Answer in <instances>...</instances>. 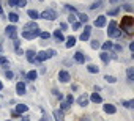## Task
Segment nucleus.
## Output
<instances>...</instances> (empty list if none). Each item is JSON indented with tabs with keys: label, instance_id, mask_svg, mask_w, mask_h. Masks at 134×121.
I'll return each mask as SVG.
<instances>
[{
	"label": "nucleus",
	"instance_id": "nucleus-30",
	"mask_svg": "<svg viewBox=\"0 0 134 121\" xmlns=\"http://www.w3.org/2000/svg\"><path fill=\"white\" fill-rule=\"evenodd\" d=\"M60 107H62V112H63V110H68V108H70L71 105H70L68 102H66V101H63V102L60 104Z\"/></svg>",
	"mask_w": 134,
	"mask_h": 121
},
{
	"label": "nucleus",
	"instance_id": "nucleus-14",
	"mask_svg": "<svg viewBox=\"0 0 134 121\" xmlns=\"http://www.w3.org/2000/svg\"><path fill=\"white\" fill-rule=\"evenodd\" d=\"M25 55H27V60H29L30 63H33V62H35V57H36L35 50H27V52H25Z\"/></svg>",
	"mask_w": 134,
	"mask_h": 121
},
{
	"label": "nucleus",
	"instance_id": "nucleus-3",
	"mask_svg": "<svg viewBox=\"0 0 134 121\" xmlns=\"http://www.w3.org/2000/svg\"><path fill=\"white\" fill-rule=\"evenodd\" d=\"M40 33H41V30H40V28H35V30L22 32V36H24L25 39H35L36 36H40Z\"/></svg>",
	"mask_w": 134,
	"mask_h": 121
},
{
	"label": "nucleus",
	"instance_id": "nucleus-16",
	"mask_svg": "<svg viewBox=\"0 0 134 121\" xmlns=\"http://www.w3.org/2000/svg\"><path fill=\"white\" fill-rule=\"evenodd\" d=\"M104 112H106V113H115L117 108H115V105H112V104H106V105H104Z\"/></svg>",
	"mask_w": 134,
	"mask_h": 121
},
{
	"label": "nucleus",
	"instance_id": "nucleus-49",
	"mask_svg": "<svg viewBox=\"0 0 134 121\" xmlns=\"http://www.w3.org/2000/svg\"><path fill=\"white\" fill-rule=\"evenodd\" d=\"M14 47H16V49L19 47V41H18V39H14Z\"/></svg>",
	"mask_w": 134,
	"mask_h": 121
},
{
	"label": "nucleus",
	"instance_id": "nucleus-17",
	"mask_svg": "<svg viewBox=\"0 0 134 121\" xmlns=\"http://www.w3.org/2000/svg\"><path fill=\"white\" fill-rule=\"evenodd\" d=\"M27 14L32 17V21H35V19H38V17H40V14H38V11H36V10H29V11H27Z\"/></svg>",
	"mask_w": 134,
	"mask_h": 121
},
{
	"label": "nucleus",
	"instance_id": "nucleus-26",
	"mask_svg": "<svg viewBox=\"0 0 134 121\" xmlns=\"http://www.w3.org/2000/svg\"><path fill=\"white\" fill-rule=\"evenodd\" d=\"M99 57H101V60H103V62H104L106 65L109 63V60H110V58H109V53H107V52H103V53H101Z\"/></svg>",
	"mask_w": 134,
	"mask_h": 121
},
{
	"label": "nucleus",
	"instance_id": "nucleus-24",
	"mask_svg": "<svg viewBox=\"0 0 134 121\" xmlns=\"http://www.w3.org/2000/svg\"><path fill=\"white\" fill-rule=\"evenodd\" d=\"M87 69H88V72H92V74H96L99 69H98V66H95V65H88L87 66Z\"/></svg>",
	"mask_w": 134,
	"mask_h": 121
},
{
	"label": "nucleus",
	"instance_id": "nucleus-50",
	"mask_svg": "<svg viewBox=\"0 0 134 121\" xmlns=\"http://www.w3.org/2000/svg\"><path fill=\"white\" fill-rule=\"evenodd\" d=\"M21 121H30V118H29V116H24V118H22Z\"/></svg>",
	"mask_w": 134,
	"mask_h": 121
},
{
	"label": "nucleus",
	"instance_id": "nucleus-33",
	"mask_svg": "<svg viewBox=\"0 0 134 121\" xmlns=\"http://www.w3.org/2000/svg\"><path fill=\"white\" fill-rule=\"evenodd\" d=\"M106 80H107L109 83H115V82H117V79L112 77V76H106Z\"/></svg>",
	"mask_w": 134,
	"mask_h": 121
},
{
	"label": "nucleus",
	"instance_id": "nucleus-12",
	"mask_svg": "<svg viewBox=\"0 0 134 121\" xmlns=\"http://www.w3.org/2000/svg\"><path fill=\"white\" fill-rule=\"evenodd\" d=\"M74 60H76L77 63H84V62H85V55H84L82 52H76V53H74Z\"/></svg>",
	"mask_w": 134,
	"mask_h": 121
},
{
	"label": "nucleus",
	"instance_id": "nucleus-29",
	"mask_svg": "<svg viewBox=\"0 0 134 121\" xmlns=\"http://www.w3.org/2000/svg\"><path fill=\"white\" fill-rule=\"evenodd\" d=\"M112 46H114V44H112V43H109V41H107V43H104V44H103V46H101V47H103V49H104V50H110V49H112Z\"/></svg>",
	"mask_w": 134,
	"mask_h": 121
},
{
	"label": "nucleus",
	"instance_id": "nucleus-42",
	"mask_svg": "<svg viewBox=\"0 0 134 121\" xmlns=\"http://www.w3.org/2000/svg\"><path fill=\"white\" fill-rule=\"evenodd\" d=\"M52 93H54V94H55V96H57V98H58V99H63V96H62V93H58V91H57V90H54V91H52Z\"/></svg>",
	"mask_w": 134,
	"mask_h": 121
},
{
	"label": "nucleus",
	"instance_id": "nucleus-34",
	"mask_svg": "<svg viewBox=\"0 0 134 121\" xmlns=\"http://www.w3.org/2000/svg\"><path fill=\"white\" fill-rule=\"evenodd\" d=\"M99 3H101V0H96L95 3H92V5H90V8H92V10H96V8L99 7Z\"/></svg>",
	"mask_w": 134,
	"mask_h": 121
},
{
	"label": "nucleus",
	"instance_id": "nucleus-18",
	"mask_svg": "<svg viewBox=\"0 0 134 121\" xmlns=\"http://www.w3.org/2000/svg\"><path fill=\"white\" fill-rule=\"evenodd\" d=\"M54 38H55L57 41H63V39H65V36H63V33H62V30H55V32H54Z\"/></svg>",
	"mask_w": 134,
	"mask_h": 121
},
{
	"label": "nucleus",
	"instance_id": "nucleus-46",
	"mask_svg": "<svg viewBox=\"0 0 134 121\" xmlns=\"http://www.w3.org/2000/svg\"><path fill=\"white\" fill-rule=\"evenodd\" d=\"M125 10H126V11H131V10H132V7L128 3V5H125Z\"/></svg>",
	"mask_w": 134,
	"mask_h": 121
},
{
	"label": "nucleus",
	"instance_id": "nucleus-13",
	"mask_svg": "<svg viewBox=\"0 0 134 121\" xmlns=\"http://www.w3.org/2000/svg\"><path fill=\"white\" fill-rule=\"evenodd\" d=\"M77 104H79V105H82V107H84V105H87V104H88V96H87V94H82V96H79V99H77Z\"/></svg>",
	"mask_w": 134,
	"mask_h": 121
},
{
	"label": "nucleus",
	"instance_id": "nucleus-53",
	"mask_svg": "<svg viewBox=\"0 0 134 121\" xmlns=\"http://www.w3.org/2000/svg\"><path fill=\"white\" fill-rule=\"evenodd\" d=\"M0 14H3V8H2V5H0Z\"/></svg>",
	"mask_w": 134,
	"mask_h": 121
},
{
	"label": "nucleus",
	"instance_id": "nucleus-43",
	"mask_svg": "<svg viewBox=\"0 0 134 121\" xmlns=\"http://www.w3.org/2000/svg\"><path fill=\"white\" fill-rule=\"evenodd\" d=\"M5 76H7L8 79H13V72H11V71H7V72H5Z\"/></svg>",
	"mask_w": 134,
	"mask_h": 121
},
{
	"label": "nucleus",
	"instance_id": "nucleus-2",
	"mask_svg": "<svg viewBox=\"0 0 134 121\" xmlns=\"http://www.w3.org/2000/svg\"><path fill=\"white\" fill-rule=\"evenodd\" d=\"M121 30H126V32H131L132 30V25H134V17H131V16H125L123 19H121Z\"/></svg>",
	"mask_w": 134,
	"mask_h": 121
},
{
	"label": "nucleus",
	"instance_id": "nucleus-51",
	"mask_svg": "<svg viewBox=\"0 0 134 121\" xmlns=\"http://www.w3.org/2000/svg\"><path fill=\"white\" fill-rule=\"evenodd\" d=\"M118 2H121V0H110V3H118Z\"/></svg>",
	"mask_w": 134,
	"mask_h": 121
},
{
	"label": "nucleus",
	"instance_id": "nucleus-20",
	"mask_svg": "<svg viewBox=\"0 0 134 121\" xmlns=\"http://www.w3.org/2000/svg\"><path fill=\"white\" fill-rule=\"evenodd\" d=\"M74 44H76V38L74 36H70L68 39H66V47H68V49H71Z\"/></svg>",
	"mask_w": 134,
	"mask_h": 121
},
{
	"label": "nucleus",
	"instance_id": "nucleus-52",
	"mask_svg": "<svg viewBox=\"0 0 134 121\" xmlns=\"http://www.w3.org/2000/svg\"><path fill=\"white\" fill-rule=\"evenodd\" d=\"M41 121H49V118H47V116H43V118H41Z\"/></svg>",
	"mask_w": 134,
	"mask_h": 121
},
{
	"label": "nucleus",
	"instance_id": "nucleus-41",
	"mask_svg": "<svg viewBox=\"0 0 134 121\" xmlns=\"http://www.w3.org/2000/svg\"><path fill=\"white\" fill-rule=\"evenodd\" d=\"M73 28L74 30H79L81 28V22H73Z\"/></svg>",
	"mask_w": 134,
	"mask_h": 121
},
{
	"label": "nucleus",
	"instance_id": "nucleus-36",
	"mask_svg": "<svg viewBox=\"0 0 134 121\" xmlns=\"http://www.w3.org/2000/svg\"><path fill=\"white\" fill-rule=\"evenodd\" d=\"M7 63H8L7 57H2V55H0V65H7Z\"/></svg>",
	"mask_w": 134,
	"mask_h": 121
},
{
	"label": "nucleus",
	"instance_id": "nucleus-8",
	"mask_svg": "<svg viewBox=\"0 0 134 121\" xmlns=\"http://www.w3.org/2000/svg\"><path fill=\"white\" fill-rule=\"evenodd\" d=\"M90 32H92V27H90V25H85V27H84V33L81 35V39H82V41H87V39L90 38Z\"/></svg>",
	"mask_w": 134,
	"mask_h": 121
},
{
	"label": "nucleus",
	"instance_id": "nucleus-15",
	"mask_svg": "<svg viewBox=\"0 0 134 121\" xmlns=\"http://www.w3.org/2000/svg\"><path fill=\"white\" fill-rule=\"evenodd\" d=\"M35 28H38V25L35 24V21H32V22L25 24V27H24V32H29V30H35Z\"/></svg>",
	"mask_w": 134,
	"mask_h": 121
},
{
	"label": "nucleus",
	"instance_id": "nucleus-40",
	"mask_svg": "<svg viewBox=\"0 0 134 121\" xmlns=\"http://www.w3.org/2000/svg\"><path fill=\"white\" fill-rule=\"evenodd\" d=\"M66 102H68V104H70V105H71V104H73V102H74V98H73V96H71V94H70V96H68V98H66Z\"/></svg>",
	"mask_w": 134,
	"mask_h": 121
},
{
	"label": "nucleus",
	"instance_id": "nucleus-47",
	"mask_svg": "<svg viewBox=\"0 0 134 121\" xmlns=\"http://www.w3.org/2000/svg\"><path fill=\"white\" fill-rule=\"evenodd\" d=\"M66 27H68V25H66L65 22H63V24H60V28H62V30H66Z\"/></svg>",
	"mask_w": 134,
	"mask_h": 121
},
{
	"label": "nucleus",
	"instance_id": "nucleus-54",
	"mask_svg": "<svg viewBox=\"0 0 134 121\" xmlns=\"http://www.w3.org/2000/svg\"><path fill=\"white\" fill-rule=\"evenodd\" d=\"M0 90H3V83L2 82H0Z\"/></svg>",
	"mask_w": 134,
	"mask_h": 121
},
{
	"label": "nucleus",
	"instance_id": "nucleus-39",
	"mask_svg": "<svg viewBox=\"0 0 134 121\" xmlns=\"http://www.w3.org/2000/svg\"><path fill=\"white\" fill-rule=\"evenodd\" d=\"M47 55H49V58H51V57H55V55H57V52H55L54 49H51V50H47Z\"/></svg>",
	"mask_w": 134,
	"mask_h": 121
},
{
	"label": "nucleus",
	"instance_id": "nucleus-11",
	"mask_svg": "<svg viewBox=\"0 0 134 121\" xmlns=\"http://www.w3.org/2000/svg\"><path fill=\"white\" fill-rule=\"evenodd\" d=\"M54 118L55 121H65V115L62 110H54Z\"/></svg>",
	"mask_w": 134,
	"mask_h": 121
},
{
	"label": "nucleus",
	"instance_id": "nucleus-19",
	"mask_svg": "<svg viewBox=\"0 0 134 121\" xmlns=\"http://www.w3.org/2000/svg\"><path fill=\"white\" fill-rule=\"evenodd\" d=\"M29 110V107L25 105V104H19L18 107H16V113H24V112H27Z\"/></svg>",
	"mask_w": 134,
	"mask_h": 121
},
{
	"label": "nucleus",
	"instance_id": "nucleus-25",
	"mask_svg": "<svg viewBox=\"0 0 134 121\" xmlns=\"http://www.w3.org/2000/svg\"><path fill=\"white\" fill-rule=\"evenodd\" d=\"M36 76H38V72H36V71H30V72H27V79H29V80H35V79H36Z\"/></svg>",
	"mask_w": 134,
	"mask_h": 121
},
{
	"label": "nucleus",
	"instance_id": "nucleus-7",
	"mask_svg": "<svg viewBox=\"0 0 134 121\" xmlns=\"http://www.w3.org/2000/svg\"><path fill=\"white\" fill-rule=\"evenodd\" d=\"M47 58H49L47 52H46V50H41L40 53H36V57H35V62H44V60H47Z\"/></svg>",
	"mask_w": 134,
	"mask_h": 121
},
{
	"label": "nucleus",
	"instance_id": "nucleus-9",
	"mask_svg": "<svg viewBox=\"0 0 134 121\" xmlns=\"http://www.w3.org/2000/svg\"><path fill=\"white\" fill-rule=\"evenodd\" d=\"M106 25V16H98V19L95 21V27H104Z\"/></svg>",
	"mask_w": 134,
	"mask_h": 121
},
{
	"label": "nucleus",
	"instance_id": "nucleus-37",
	"mask_svg": "<svg viewBox=\"0 0 134 121\" xmlns=\"http://www.w3.org/2000/svg\"><path fill=\"white\" fill-rule=\"evenodd\" d=\"M8 3H10L11 7H18V3H19V0H8Z\"/></svg>",
	"mask_w": 134,
	"mask_h": 121
},
{
	"label": "nucleus",
	"instance_id": "nucleus-31",
	"mask_svg": "<svg viewBox=\"0 0 134 121\" xmlns=\"http://www.w3.org/2000/svg\"><path fill=\"white\" fill-rule=\"evenodd\" d=\"M112 49H114L115 52H121V50H123V46H121V44H115V46H112Z\"/></svg>",
	"mask_w": 134,
	"mask_h": 121
},
{
	"label": "nucleus",
	"instance_id": "nucleus-32",
	"mask_svg": "<svg viewBox=\"0 0 134 121\" xmlns=\"http://www.w3.org/2000/svg\"><path fill=\"white\" fill-rule=\"evenodd\" d=\"M123 105H125L126 108H131V107L134 105V101H125V102H123Z\"/></svg>",
	"mask_w": 134,
	"mask_h": 121
},
{
	"label": "nucleus",
	"instance_id": "nucleus-38",
	"mask_svg": "<svg viewBox=\"0 0 134 121\" xmlns=\"http://www.w3.org/2000/svg\"><path fill=\"white\" fill-rule=\"evenodd\" d=\"M118 14V8H115V10H110L109 11V16H117Z\"/></svg>",
	"mask_w": 134,
	"mask_h": 121
},
{
	"label": "nucleus",
	"instance_id": "nucleus-1",
	"mask_svg": "<svg viewBox=\"0 0 134 121\" xmlns=\"http://www.w3.org/2000/svg\"><path fill=\"white\" fill-rule=\"evenodd\" d=\"M121 35V32L117 28V22L115 21H110L109 22V30H107V36L109 38H118Z\"/></svg>",
	"mask_w": 134,
	"mask_h": 121
},
{
	"label": "nucleus",
	"instance_id": "nucleus-45",
	"mask_svg": "<svg viewBox=\"0 0 134 121\" xmlns=\"http://www.w3.org/2000/svg\"><path fill=\"white\" fill-rule=\"evenodd\" d=\"M16 53H18V55H24V50H22V49H19V47H18V49H16Z\"/></svg>",
	"mask_w": 134,
	"mask_h": 121
},
{
	"label": "nucleus",
	"instance_id": "nucleus-5",
	"mask_svg": "<svg viewBox=\"0 0 134 121\" xmlns=\"http://www.w3.org/2000/svg\"><path fill=\"white\" fill-rule=\"evenodd\" d=\"M5 33H7V36L11 38V39H16V38H18V28H16L14 25H8V27L5 28Z\"/></svg>",
	"mask_w": 134,
	"mask_h": 121
},
{
	"label": "nucleus",
	"instance_id": "nucleus-10",
	"mask_svg": "<svg viewBox=\"0 0 134 121\" xmlns=\"http://www.w3.org/2000/svg\"><path fill=\"white\" fill-rule=\"evenodd\" d=\"M16 91H18V94H25V83L24 82H18Z\"/></svg>",
	"mask_w": 134,
	"mask_h": 121
},
{
	"label": "nucleus",
	"instance_id": "nucleus-4",
	"mask_svg": "<svg viewBox=\"0 0 134 121\" xmlns=\"http://www.w3.org/2000/svg\"><path fill=\"white\" fill-rule=\"evenodd\" d=\"M41 17L43 19H47V21H54V19H57V13L54 10H44L41 13Z\"/></svg>",
	"mask_w": 134,
	"mask_h": 121
},
{
	"label": "nucleus",
	"instance_id": "nucleus-28",
	"mask_svg": "<svg viewBox=\"0 0 134 121\" xmlns=\"http://www.w3.org/2000/svg\"><path fill=\"white\" fill-rule=\"evenodd\" d=\"M90 46H92V49H99V47H101V44H99V41H98V39H93Z\"/></svg>",
	"mask_w": 134,
	"mask_h": 121
},
{
	"label": "nucleus",
	"instance_id": "nucleus-55",
	"mask_svg": "<svg viewBox=\"0 0 134 121\" xmlns=\"http://www.w3.org/2000/svg\"><path fill=\"white\" fill-rule=\"evenodd\" d=\"M8 121H10V119H8Z\"/></svg>",
	"mask_w": 134,
	"mask_h": 121
},
{
	"label": "nucleus",
	"instance_id": "nucleus-48",
	"mask_svg": "<svg viewBox=\"0 0 134 121\" xmlns=\"http://www.w3.org/2000/svg\"><path fill=\"white\" fill-rule=\"evenodd\" d=\"M74 19H76L74 16H70V17H68V21H70V22H74Z\"/></svg>",
	"mask_w": 134,
	"mask_h": 121
},
{
	"label": "nucleus",
	"instance_id": "nucleus-44",
	"mask_svg": "<svg viewBox=\"0 0 134 121\" xmlns=\"http://www.w3.org/2000/svg\"><path fill=\"white\" fill-rule=\"evenodd\" d=\"M25 3H27L25 0H19V3H18V7H25Z\"/></svg>",
	"mask_w": 134,
	"mask_h": 121
},
{
	"label": "nucleus",
	"instance_id": "nucleus-23",
	"mask_svg": "<svg viewBox=\"0 0 134 121\" xmlns=\"http://www.w3.org/2000/svg\"><path fill=\"white\" fill-rule=\"evenodd\" d=\"M8 19H10L11 22H18V21H19V16H18L16 13H10V14H8Z\"/></svg>",
	"mask_w": 134,
	"mask_h": 121
},
{
	"label": "nucleus",
	"instance_id": "nucleus-22",
	"mask_svg": "<svg viewBox=\"0 0 134 121\" xmlns=\"http://www.w3.org/2000/svg\"><path fill=\"white\" fill-rule=\"evenodd\" d=\"M126 74H128V80L132 82V80H134V68H128Z\"/></svg>",
	"mask_w": 134,
	"mask_h": 121
},
{
	"label": "nucleus",
	"instance_id": "nucleus-6",
	"mask_svg": "<svg viewBox=\"0 0 134 121\" xmlns=\"http://www.w3.org/2000/svg\"><path fill=\"white\" fill-rule=\"evenodd\" d=\"M58 80H62L63 83H66V82L71 80V76L66 72V71H60V72H58Z\"/></svg>",
	"mask_w": 134,
	"mask_h": 121
},
{
	"label": "nucleus",
	"instance_id": "nucleus-27",
	"mask_svg": "<svg viewBox=\"0 0 134 121\" xmlns=\"http://www.w3.org/2000/svg\"><path fill=\"white\" fill-rule=\"evenodd\" d=\"M77 17L81 19V22H82V24H85V22L88 21V16H87V14H84V13H79V14H77Z\"/></svg>",
	"mask_w": 134,
	"mask_h": 121
},
{
	"label": "nucleus",
	"instance_id": "nucleus-21",
	"mask_svg": "<svg viewBox=\"0 0 134 121\" xmlns=\"http://www.w3.org/2000/svg\"><path fill=\"white\" fill-rule=\"evenodd\" d=\"M90 99H92V101H93V102H95V104H99V102H103V99H101V96H99V94H98V93H93V94H92V98H90Z\"/></svg>",
	"mask_w": 134,
	"mask_h": 121
},
{
	"label": "nucleus",
	"instance_id": "nucleus-35",
	"mask_svg": "<svg viewBox=\"0 0 134 121\" xmlns=\"http://www.w3.org/2000/svg\"><path fill=\"white\" fill-rule=\"evenodd\" d=\"M40 36H41V38H43V39H47V38H49V36H51V35H49V33H47V32H41V33H40Z\"/></svg>",
	"mask_w": 134,
	"mask_h": 121
}]
</instances>
